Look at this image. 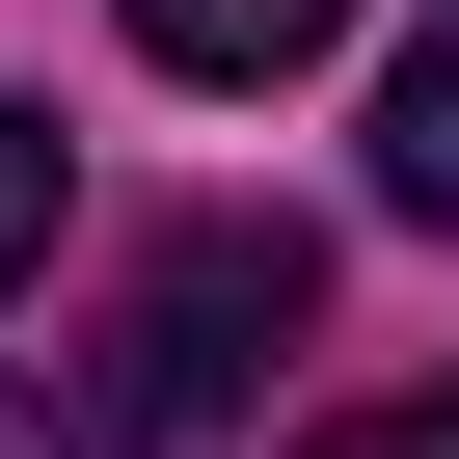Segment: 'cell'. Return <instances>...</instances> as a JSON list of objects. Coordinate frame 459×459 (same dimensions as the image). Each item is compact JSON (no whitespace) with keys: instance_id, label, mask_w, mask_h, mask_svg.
Masks as SVG:
<instances>
[{"instance_id":"cell-1","label":"cell","mask_w":459,"mask_h":459,"mask_svg":"<svg viewBox=\"0 0 459 459\" xmlns=\"http://www.w3.org/2000/svg\"><path fill=\"white\" fill-rule=\"evenodd\" d=\"M298 325H325V244H298V216H189V244H135L108 378H82V459H135V432H244Z\"/></svg>"},{"instance_id":"cell-2","label":"cell","mask_w":459,"mask_h":459,"mask_svg":"<svg viewBox=\"0 0 459 459\" xmlns=\"http://www.w3.org/2000/svg\"><path fill=\"white\" fill-rule=\"evenodd\" d=\"M378 216H405V244H459V0L378 55Z\"/></svg>"},{"instance_id":"cell-3","label":"cell","mask_w":459,"mask_h":459,"mask_svg":"<svg viewBox=\"0 0 459 459\" xmlns=\"http://www.w3.org/2000/svg\"><path fill=\"white\" fill-rule=\"evenodd\" d=\"M135 55L162 82H298V55H351V0H135Z\"/></svg>"},{"instance_id":"cell-4","label":"cell","mask_w":459,"mask_h":459,"mask_svg":"<svg viewBox=\"0 0 459 459\" xmlns=\"http://www.w3.org/2000/svg\"><path fill=\"white\" fill-rule=\"evenodd\" d=\"M55 244V108H0V271Z\"/></svg>"},{"instance_id":"cell-5","label":"cell","mask_w":459,"mask_h":459,"mask_svg":"<svg viewBox=\"0 0 459 459\" xmlns=\"http://www.w3.org/2000/svg\"><path fill=\"white\" fill-rule=\"evenodd\" d=\"M298 459H459V405H351V432H298Z\"/></svg>"},{"instance_id":"cell-6","label":"cell","mask_w":459,"mask_h":459,"mask_svg":"<svg viewBox=\"0 0 459 459\" xmlns=\"http://www.w3.org/2000/svg\"><path fill=\"white\" fill-rule=\"evenodd\" d=\"M0 459H82V405H28V378H0Z\"/></svg>"}]
</instances>
